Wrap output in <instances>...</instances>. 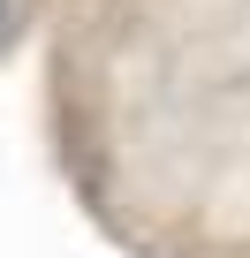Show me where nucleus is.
<instances>
[{
  "instance_id": "nucleus-1",
  "label": "nucleus",
  "mask_w": 250,
  "mask_h": 258,
  "mask_svg": "<svg viewBox=\"0 0 250 258\" xmlns=\"http://www.w3.org/2000/svg\"><path fill=\"white\" fill-rule=\"evenodd\" d=\"M38 145L114 258H250V0H61Z\"/></svg>"
},
{
  "instance_id": "nucleus-2",
  "label": "nucleus",
  "mask_w": 250,
  "mask_h": 258,
  "mask_svg": "<svg viewBox=\"0 0 250 258\" xmlns=\"http://www.w3.org/2000/svg\"><path fill=\"white\" fill-rule=\"evenodd\" d=\"M53 8H61V0H0V76H8V69L46 38Z\"/></svg>"
}]
</instances>
